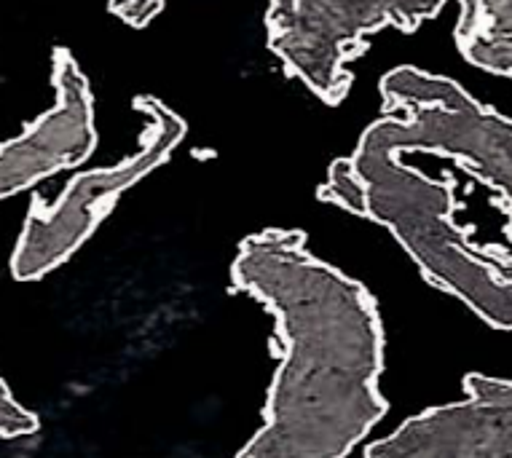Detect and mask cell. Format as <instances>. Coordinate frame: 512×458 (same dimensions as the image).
I'll return each mask as SVG.
<instances>
[{
	"label": "cell",
	"mask_w": 512,
	"mask_h": 458,
	"mask_svg": "<svg viewBox=\"0 0 512 458\" xmlns=\"http://www.w3.org/2000/svg\"><path fill=\"white\" fill-rule=\"evenodd\" d=\"M231 279L277 317L282 362L242 458L349 456L387 413L376 300L306 250L301 231L247 236Z\"/></svg>",
	"instance_id": "cell-1"
},
{
	"label": "cell",
	"mask_w": 512,
	"mask_h": 458,
	"mask_svg": "<svg viewBox=\"0 0 512 458\" xmlns=\"http://www.w3.org/2000/svg\"><path fill=\"white\" fill-rule=\"evenodd\" d=\"M319 199L384 225L429 284L451 292L494 330H512V258L480 247L456 223L454 180L429 177L403 153L360 140L330 164Z\"/></svg>",
	"instance_id": "cell-2"
},
{
	"label": "cell",
	"mask_w": 512,
	"mask_h": 458,
	"mask_svg": "<svg viewBox=\"0 0 512 458\" xmlns=\"http://www.w3.org/2000/svg\"><path fill=\"white\" fill-rule=\"evenodd\" d=\"M384 116L360 140L392 153H437L496 193L512 234V121L480 105L462 86L419 67L381 78Z\"/></svg>",
	"instance_id": "cell-3"
},
{
	"label": "cell",
	"mask_w": 512,
	"mask_h": 458,
	"mask_svg": "<svg viewBox=\"0 0 512 458\" xmlns=\"http://www.w3.org/2000/svg\"><path fill=\"white\" fill-rule=\"evenodd\" d=\"M443 6L445 0H269V49L309 92L338 105L352 89L346 65L368 35L384 27L413 33Z\"/></svg>",
	"instance_id": "cell-4"
},
{
	"label": "cell",
	"mask_w": 512,
	"mask_h": 458,
	"mask_svg": "<svg viewBox=\"0 0 512 458\" xmlns=\"http://www.w3.org/2000/svg\"><path fill=\"white\" fill-rule=\"evenodd\" d=\"M135 108L148 118V129L143 132L135 156H126L116 167L78 175L57 204H43L41 199L30 201L25 228L11 255L14 279L35 282L62 266L94 234V228L102 223L118 196L140 183L145 175H151L153 169H159L183 142L185 121L164 102L137 97Z\"/></svg>",
	"instance_id": "cell-5"
},
{
	"label": "cell",
	"mask_w": 512,
	"mask_h": 458,
	"mask_svg": "<svg viewBox=\"0 0 512 458\" xmlns=\"http://www.w3.org/2000/svg\"><path fill=\"white\" fill-rule=\"evenodd\" d=\"M51 86L57 92L54 108L17 140L0 145V199L25 191L59 169L76 167L97 145L92 89L68 49L51 54Z\"/></svg>",
	"instance_id": "cell-6"
},
{
	"label": "cell",
	"mask_w": 512,
	"mask_h": 458,
	"mask_svg": "<svg viewBox=\"0 0 512 458\" xmlns=\"http://www.w3.org/2000/svg\"><path fill=\"white\" fill-rule=\"evenodd\" d=\"M464 392V402L408 418L365 456H512V381L467 373Z\"/></svg>",
	"instance_id": "cell-7"
},
{
	"label": "cell",
	"mask_w": 512,
	"mask_h": 458,
	"mask_svg": "<svg viewBox=\"0 0 512 458\" xmlns=\"http://www.w3.org/2000/svg\"><path fill=\"white\" fill-rule=\"evenodd\" d=\"M456 46L470 65L512 78V0H459Z\"/></svg>",
	"instance_id": "cell-8"
},
{
	"label": "cell",
	"mask_w": 512,
	"mask_h": 458,
	"mask_svg": "<svg viewBox=\"0 0 512 458\" xmlns=\"http://www.w3.org/2000/svg\"><path fill=\"white\" fill-rule=\"evenodd\" d=\"M41 429L35 413L22 408L14 394L9 392L6 381H0V437H27Z\"/></svg>",
	"instance_id": "cell-9"
},
{
	"label": "cell",
	"mask_w": 512,
	"mask_h": 458,
	"mask_svg": "<svg viewBox=\"0 0 512 458\" xmlns=\"http://www.w3.org/2000/svg\"><path fill=\"white\" fill-rule=\"evenodd\" d=\"M164 3H167V0H110L108 9L113 11L124 25L140 30V27L148 25V22L164 9Z\"/></svg>",
	"instance_id": "cell-10"
}]
</instances>
